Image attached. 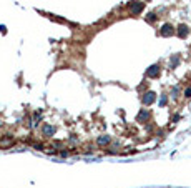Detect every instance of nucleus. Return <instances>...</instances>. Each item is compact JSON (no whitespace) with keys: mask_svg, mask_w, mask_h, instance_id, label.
Segmentation results:
<instances>
[{"mask_svg":"<svg viewBox=\"0 0 191 188\" xmlns=\"http://www.w3.org/2000/svg\"><path fill=\"white\" fill-rule=\"evenodd\" d=\"M180 37H186V35H188V27H184V25H181V27H180Z\"/></svg>","mask_w":191,"mask_h":188,"instance_id":"f257e3e1","label":"nucleus"},{"mask_svg":"<svg viewBox=\"0 0 191 188\" xmlns=\"http://www.w3.org/2000/svg\"><path fill=\"white\" fill-rule=\"evenodd\" d=\"M184 97H191V88H188L184 92Z\"/></svg>","mask_w":191,"mask_h":188,"instance_id":"f03ea898","label":"nucleus"}]
</instances>
